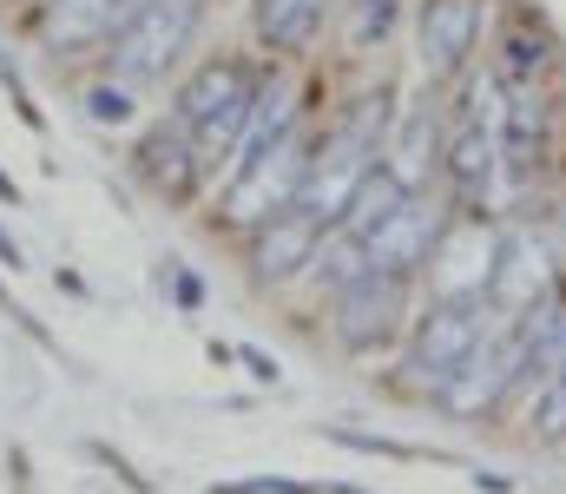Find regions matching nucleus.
<instances>
[{"label": "nucleus", "instance_id": "nucleus-12", "mask_svg": "<svg viewBox=\"0 0 566 494\" xmlns=\"http://www.w3.org/2000/svg\"><path fill=\"white\" fill-rule=\"evenodd\" d=\"M126 20V0H53V13H46V33L53 40H99V33H113Z\"/></svg>", "mask_w": 566, "mask_h": 494}, {"label": "nucleus", "instance_id": "nucleus-10", "mask_svg": "<svg viewBox=\"0 0 566 494\" xmlns=\"http://www.w3.org/2000/svg\"><path fill=\"white\" fill-rule=\"evenodd\" d=\"M428 251H434V211H428L422 198H409V204L369 238V264H382V271H396V277L422 271Z\"/></svg>", "mask_w": 566, "mask_h": 494}, {"label": "nucleus", "instance_id": "nucleus-19", "mask_svg": "<svg viewBox=\"0 0 566 494\" xmlns=\"http://www.w3.org/2000/svg\"><path fill=\"white\" fill-rule=\"evenodd\" d=\"M396 7H402V0H356L349 40H356V46H369V40H389V27H396Z\"/></svg>", "mask_w": 566, "mask_h": 494}, {"label": "nucleus", "instance_id": "nucleus-17", "mask_svg": "<svg viewBox=\"0 0 566 494\" xmlns=\"http://www.w3.org/2000/svg\"><path fill=\"white\" fill-rule=\"evenodd\" d=\"M145 159V171H151V178H158V185H171V191H178V185H185V171H191V165H198V153H191V146H178V139H165V133H158V139H151V146H145L139 153Z\"/></svg>", "mask_w": 566, "mask_h": 494}, {"label": "nucleus", "instance_id": "nucleus-26", "mask_svg": "<svg viewBox=\"0 0 566 494\" xmlns=\"http://www.w3.org/2000/svg\"><path fill=\"white\" fill-rule=\"evenodd\" d=\"M560 369H566V362H560Z\"/></svg>", "mask_w": 566, "mask_h": 494}, {"label": "nucleus", "instance_id": "nucleus-18", "mask_svg": "<svg viewBox=\"0 0 566 494\" xmlns=\"http://www.w3.org/2000/svg\"><path fill=\"white\" fill-rule=\"evenodd\" d=\"M428 153H434V119H428V113H416V119L402 126V146H396V171H402V178L416 185V178L428 171Z\"/></svg>", "mask_w": 566, "mask_h": 494}, {"label": "nucleus", "instance_id": "nucleus-24", "mask_svg": "<svg viewBox=\"0 0 566 494\" xmlns=\"http://www.w3.org/2000/svg\"><path fill=\"white\" fill-rule=\"evenodd\" d=\"M13 198H20V185H13V178L0 171V204H13Z\"/></svg>", "mask_w": 566, "mask_h": 494}, {"label": "nucleus", "instance_id": "nucleus-2", "mask_svg": "<svg viewBox=\"0 0 566 494\" xmlns=\"http://www.w3.org/2000/svg\"><path fill=\"white\" fill-rule=\"evenodd\" d=\"M376 139H382V106L369 99V106H363V113H349V119L336 126V139L310 159L303 191H296V211H310L316 224H336V218H343V204H349V191H356V178L376 165Z\"/></svg>", "mask_w": 566, "mask_h": 494}, {"label": "nucleus", "instance_id": "nucleus-20", "mask_svg": "<svg viewBox=\"0 0 566 494\" xmlns=\"http://www.w3.org/2000/svg\"><path fill=\"white\" fill-rule=\"evenodd\" d=\"M86 113H93L99 126H126V119H133V99H126V86H93V93H86Z\"/></svg>", "mask_w": 566, "mask_h": 494}, {"label": "nucleus", "instance_id": "nucleus-14", "mask_svg": "<svg viewBox=\"0 0 566 494\" xmlns=\"http://www.w3.org/2000/svg\"><path fill=\"white\" fill-rule=\"evenodd\" d=\"M494 153H501V126H468V133L454 139V153H448V178H454L461 191H481V185L494 178Z\"/></svg>", "mask_w": 566, "mask_h": 494}, {"label": "nucleus", "instance_id": "nucleus-22", "mask_svg": "<svg viewBox=\"0 0 566 494\" xmlns=\"http://www.w3.org/2000/svg\"><path fill=\"white\" fill-rule=\"evenodd\" d=\"M244 362H251V376H264V382H277V362H271V356H258V349H244Z\"/></svg>", "mask_w": 566, "mask_h": 494}, {"label": "nucleus", "instance_id": "nucleus-11", "mask_svg": "<svg viewBox=\"0 0 566 494\" xmlns=\"http://www.w3.org/2000/svg\"><path fill=\"white\" fill-rule=\"evenodd\" d=\"M316 231H323V224H316L310 211H296V204H290V211H277V218L264 224V238H258V251H251V264H258V277H271V284H277V277H290V271H303V264H316V244H323Z\"/></svg>", "mask_w": 566, "mask_h": 494}, {"label": "nucleus", "instance_id": "nucleus-16", "mask_svg": "<svg viewBox=\"0 0 566 494\" xmlns=\"http://www.w3.org/2000/svg\"><path fill=\"white\" fill-rule=\"evenodd\" d=\"M527 429H534L541 442H566V369H554V376L534 389V402H527Z\"/></svg>", "mask_w": 566, "mask_h": 494}, {"label": "nucleus", "instance_id": "nucleus-6", "mask_svg": "<svg viewBox=\"0 0 566 494\" xmlns=\"http://www.w3.org/2000/svg\"><path fill=\"white\" fill-rule=\"evenodd\" d=\"M402 284L409 277H396V271H382V264H369L356 284H343L336 291V336L349 343V349H369V343H382L396 317H402Z\"/></svg>", "mask_w": 566, "mask_h": 494}, {"label": "nucleus", "instance_id": "nucleus-3", "mask_svg": "<svg viewBox=\"0 0 566 494\" xmlns=\"http://www.w3.org/2000/svg\"><path fill=\"white\" fill-rule=\"evenodd\" d=\"M198 27V0H139L119 27H113V73L119 80H151L165 73L185 40Z\"/></svg>", "mask_w": 566, "mask_h": 494}, {"label": "nucleus", "instance_id": "nucleus-7", "mask_svg": "<svg viewBox=\"0 0 566 494\" xmlns=\"http://www.w3.org/2000/svg\"><path fill=\"white\" fill-rule=\"evenodd\" d=\"M481 13H488V0H422V66L434 80L474 53Z\"/></svg>", "mask_w": 566, "mask_h": 494}, {"label": "nucleus", "instance_id": "nucleus-25", "mask_svg": "<svg viewBox=\"0 0 566 494\" xmlns=\"http://www.w3.org/2000/svg\"><path fill=\"white\" fill-rule=\"evenodd\" d=\"M0 304H7V291H0Z\"/></svg>", "mask_w": 566, "mask_h": 494}, {"label": "nucleus", "instance_id": "nucleus-23", "mask_svg": "<svg viewBox=\"0 0 566 494\" xmlns=\"http://www.w3.org/2000/svg\"><path fill=\"white\" fill-rule=\"evenodd\" d=\"M0 264H7V271H13V264H20V244H13V238H7V224H0Z\"/></svg>", "mask_w": 566, "mask_h": 494}, {"label": "nucleus", "instance_id": "nucleus-8", "mask_svg": "<svg viewBox=\"0 0 566 494\" xmlns=\"http://www.w3.org/2000/svg\"><path fill=\"white\" fill-rule=\"evenodd\" d=\"M547 284H554V271H547V251L534 244V238H501V257H494V284H488V304H501V311H534L541 297H547Z\"/></svg>", "mask_w": 566, "mask_h": 494}, {"label": "nucleus", "instance_id": "nucleus-13", "mask_svg": "<svg viewBox=\"0 0 566 494\" xmlns=\"http://www.w3.org/2000/svg\"><path fill=\"white\" fill-rule=\"evenodd\" d=\"M316 20H323V0H258V27H264V40L283 46V53L310 46Z\"/></svg>", "mask_w": 566, "mask_h": 494}, {"label": "nucleus", "instance_id": "nucleus-1", "mask_svg": "<svg viewBox=\"0 0 566 494\" xmlns=\"http://www.w3.org/2000/svg\"><path fill=\"white\" fill-rule=\"evenodd\" d=\"M251 106H258V86H251V73L231 66V60L205 66V73L178 93V126L191 133V153H198L205 171L238 159V139H244V126H251Z\"/></svg>", "mask_w": 566, "mask_h": 494}, {"label": "nucleus", "instance_id": "nucleus-21", "mask_svg": "<svg viewBox=\"0 0 566 494\" xmlns=\"http://www.w3.org/2000/svg\"><path fill=\"white\" fill-rule=\"evenodd\" d=\"M224 488H244V494H303V482H283V475H238Z\"/></svg>", "mask_w": 566, "mask_h": 494}, {"label": "nucleus", "instance_id": "nucleus-15", "mask_svg": "<svg viewBox=\"0 0 566 494\" xmlns=\"http://www.w3.org/2000/svg\"><path fill=\"white\" fill-rule=\"evenodd\" d=\"M316 271H323V284H336V291H343V284H356V277L369 271V244H363L356 231H343V224H336V238H323V244H316Z\"/></svg>", "mask_w": 566, "mask_h": 494}, {"label": "nucleus", "instance_id": "nucleus-9", "mask_svg": "<svg viewBox=\"0 0 566 494\" xmlns=\"http://www.w3.org/2000/svg\"><path fill=\"white\" fill-rule=\"evenodd\" d=\"M409 198H416V185H409L396 165L376 159L363 178H356V191H349V204H343V218H336V224H343V231H356V238L369 244V238H376L402 204H409Z\"/></svg>", "mask_w": 566, "mask_h": 494}, {"label": "nucleus", "instance_id": "nucleus-4", "mask_svg": "<svg viewBox=\"0 0 566 494\" xmlns=\"http://www.w3.org/2000/svg\"><path fill=\"white\" fill-rule=\"evenodd\" d=\"M507 329V324H501ZM501 329L488 324V304L481 297H448V304H434L416 329V356H409V369L422 376V382H441L448 369H461L481 343H494Z\"/></svg>", "mask_w": 566, "mask_h": 494}, {"label": "nucleus", "instance_id": "nucleus-5", "mask_svg": "<svg viewBox=\"0 0 566 494\" xmlns=\"http://www.w3.org/2000/svg\"><path fill=\"white\" fill-rule=\"evenodd\" d=\"M303 171H310V159H303V139H296V133H283L264 159L238 171V185H231V204H224V211H231L238 224H264V218H277V211H290V204H296Z\"/></svg>", "mask_w": 566, "mask_h": 494}]
</instances>
